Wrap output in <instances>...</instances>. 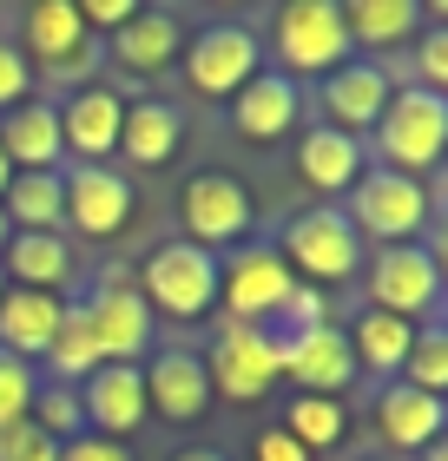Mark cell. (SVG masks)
<instances>
[{
    "label": "cell",
    "mask_w": 448,
    "mask_h": 461,
    "mask_svg": "<svg viewBox=\"0 0 448 461\" xmlns=\"http://www.w3.org/2000/svg\"><path fill=\"white\" fill-rule=\"evenodd\" d=\"M0 277L14 290H53L73 277V258H67V238L59 230H14L7 250H0Z\"/></svg>",
    "instance_id": "cell-25"
},
{
    "label": "cell",
    "mask_w": 448,
    "mask_h": 461,
    "mask_svg": "<svg viewBox=\"0 0 448 461\" xmlns=\"http://www.w3.org/2000/svg\"><path fill=\"white\" fill-rule=\"evenodd\" d=\"M7 178H14V165H7V158H0V192H7Z\"/></svg>",
    "instance_id": "cell-44"
},
{
    "label": "cell",
    "mask_w": 448,
    "mask_h": 461,
    "mask_svg": "<svg viewBox=\"0 0 448 461\" xmlns=\"http://www.w3.org/2000/svg\"><path fill=\"white\" fill-rule=\"evenodd\" d=\"M284 435H290L304 455L336 448V442H343V402H330V395H297L290 415H284Z\"/></svg>",
    "instance_id": "cell-31"
},
{
    "label": "cell",
    "mask_w": 448,
    "mask_h": 461,
    "mask_svg": "<svg viewBox=\"0 0 448 461\" xmlns=\"http://www.w3.org/2000/svg\"><path fill=\"white\" fill-rule=\"evenodd\" d=\"M178 59H185L191 93H205V99H238L251 79L264 73V47H258V33L238 27V20H218V27H205Z\"/></svg>",
    "instance_id": "cell-7"
},
{
    "label": "cell",
    "mask_w": 448,
    "mask_h": 461,
    "mask_svg": "<svg viewBox=\"0 0 448 461\" xmlns=\"http://www.w3.org/2000/svg\"><path fill=\"white\" fill-rule=\"evenodd\" d=\"M178 139H185V119L165 106V99H133L119 119V152L139 165V172H159L165 158L178 152Z\"/></svg>",
    "instance_id": "cell-26"
},
{
    "label": "cell",
    "mask_w": 448,
    "mask_h": 461,
    "mask_svg": "<svg viewBox=\"0 0 448 461\" xmlns=\"http://www.w3.org/2000/svg\"><path fill=\"white\" fill-rule=\"evenodd\" d=\"M290 270H284V258H277L270 244H244L238 258H218V303L231 310V323H258V330H270V317L284 310V297H290Z\"/></svg>",
    "instance_id": "cell-11"
},
{
    "label": "cell",
    "mask_w": 448,
    "mask_h": 461,
    "mask_svg": "<svg viewBox=\"0 0 448 461\" xmlns=\"http://www.w3.org/2000/svg\"><path fill=\"white\" fill-rule=\"evenodd\" d=\"M370 139H376L382 172L429 178L435 158H442V145H448V99L422 93V86H389V106L376 113Z\"/></svg>",
    "instance_id": "cell-1"
},
{
    "label": "cell",
    "mask_w": 448,
    "mask_h": 461,
    "mask_svg": "<svg viewBox=\"0 0 448 461\" xmlns=\"http://www.w3.org/2000/svg\"><path fill=\"white\" fill-rule=\"evenodd\" d=\"M442 422H448L442 395H422L409 383H389L376 395V429H382V442L396 455H422L429 442H442Z\"/></svg>",
    "instance_id": "cell-22"
},
{
    "label": "cell",
    "mask_w": 448,
    "mask_h": 461,
    "mask_svg": "<svg viewBox=\"0 0 448 461\" xmlns=\"http://www.w3.org/2000/svg\"><path fill=\"white\" fill-rule=\"evenodd\" d=\"M59 317H67V303L53 297V290H0V356H14V363H40L53 343Z\"/></svg>",
    "instance_id": "cell-20"
},
{
    "label": "cell",
    "mask_w": 448,
    "mask_h": 461,
    "mask_svg": "<svg viewBox=\"0 0 448 461\" xmlns=\"http://www.w3.org/2000/svg\"><path fill=\"white\" fill-rule=\"evenodd\" d=\"M205 375H211V395H224V402H264L277 383V330L224 323L205 356Z\"/></svg>",
    "instance_id": "cell-8"
},
{
    "label": "cell",
    "mask_w": 448,
    "mask_h": 461,
    "mask_svg": "<svg viewBox=\"0 0 448 461\" xmlns=\"http://www.w3.org/2000/svg\"><path fill=\"white\" fill-rule=\"evenodd\" d=\"M343 337H350V356H356V375H389L396 383L402 363H409V349H416V323L382 317V310H362Z\"/></svg>",
    "instance_id": "cell-27"
},
{
    "label": "cell",
    "mask_w": 448,
    "mask_h": 461,
    "mask_svg": "<svg viewBox=\"0 0 448 461\" xmlns=\"http://www.w3.org/2000/svg\"><path fill=\"white\" fill-rule=\"evenodd\" d=\"M409 47H416V86L448 99V27H429V33H416Z\"/></svg>",
    "instance_id": "cell-35"
},
{
    "label": "cell",
    "mask_w": 448,
    "mask_h": 461,
    "mask_svg": "<svg viewBox=\"0 0 448 461\" xmlns=\"http://www.w3.org/2000/svg\"><path fill=\"white\" fill-rule=\"evenodd\" d=\"M59 192H67V224L79 238H119L133 224V185L113 165H73L59 172Z\"/></svg>",
    "instance_id": "cell-15"
},
{
    "label": "cell",
    "mask_w": 448,
    "mask_h": 461,
    "mask_svg": "<svg viewBox=\"0 0 448 461\" xmlns=\"http://www.w3.org/2000/svg\"><path fill=\"white\" fill-rule=\"evenodd\" d=\"M7 238H14V224H7V218H0V250H7Z\"/></svg>",
    "instance_id": "cell-45"
},
{
    "label": "cell",
    "mask_w": 448,
    "mask_h": 461,
    "mask_svg": "<svg viewBox=\"0 0 448 461\" xmlns=\"http://www.w3.org/2000/svg\"><path fill=\"white\" fill-rule=\"evenodd\" d=\"M284 270L297 284H316V290H336L362 277V238L343 212H330V204H316V212H297L284 224Z\"/></svg>",
    "instance_id": "cell-3"
},
{
    "label": "cell",
    "mask_w": 448,
    "mask_h": 461,
    "mask_svg": "<svg viewBox=\"0 0 448 461\" xmlns=\"http://www.w3.org/2000/svg\"><path fill=\"white\" fill-rule=\"evenodd\" d=\"M139 375H145V415H159V422H198L211 409L205 356L191 349H159L152 363H139Z\"/></svg>",
    "instance_id": "cell-17"
},
{
    "label": "cell",
    "mask_w": 448,
    "mask_h": 461,
    "mask_svg": "<svg viewBox=\"0 0 448 461\" xmlns=\"http://www.w3.org/2000/svg\"><path fill=\"white\" fill-rule=\"evenodd\" d=\"M297 113H304V93H297V79H284V73H258V79L238 93V106H231V132L251 139V145H277V139H290Z\"/></svg>",
    "instance_id": "cell-21"
},
{
    "label": "cell",
    "mask_w": 448,
    "mask_h": 461,
    "mask_svg": "<svg viewBox=\"0 0 448 461\" xmlns=\"http://www.w3.org/2000/svg\"><path fill=\"white\" fill-rule=\"evenodd\" d=\"M59 461H133L125 442H105V435H73V442H59Z\"/></svg>",
    "instance_id": "cell-40"
},
{
    "label": "cell",
    "mask_w": 448,
    "mask_h": 461,
    "mask_svg": "<svg viewBox=\"0 0 448 461\" xmlns=\"http://www.w3.org/2000/svg\"><path fill=\"white\" fill-rule=\"evenodd\" d=\"M79 310H87L93 343H99L105 363H145V349H152V310H145L139 284L125 277V270H105L99 290Z\"/></svg>",
    "instance_id": "cell-12"
},
{
    "label": "cell",
    "mask_w": 448,
    "mask_h": 461,
    "mask_svg": "<svg viewBox=\"0 0 448 461\" xmlns=\"http://www.w3.org/2000/svg\"><path fill=\"white\" fill-rule=\"evenodd\" d=\"M40 363H47V383H67V389H79V383L105 363L99 343H93V323H87V310H79V303H67V317H59V330H53V343H47Z\"/></svg>",
    "instance_id": "cell-30"
},
{
    "label": "cell",
    "mask_w": 448,
    "mask_h": 461,
    "mask_svg": "<svg viewBox=\"0 0 448 461\" xmlns=\"http://www.w3.org/2000/svg\"><path fill=\"white\" fill-rule=\"evenodd\" d=\"M178 218H185V244L218 250V244H238L258 224V204H251V192L231 172H198L178 192Z\"/></svg>",
    "instance_id": "cell-10"
},
{
    "label": "cell",
    "mask_w": 448,
    "mask_h": 461,
    "mask_svg": "<svg viewBox=\"0 0 448 461\" xmlns=\"http://www.w3.org/2000/svg\"><path fill=\"white\" fill-rule=\"evenodd\" d=\"M343 33H350V47H409L422 33V7L416 0H350Z\"/></svg>",
    "instance_id": "cell-29"
},
{
    "label": "cell",
    "mask_w": 448,
    "mask_h": 461,
    "mask_svg": "<svg viewBox=\"0 0 448 461\" xmlns=\"http://www.w3.org/2000/svg\"><path fill=\"white\" fill-rule=\"evenodd\" d=\"M277 323H284V337H290V330L330 323V297H324L316 284H290V297H284V310H277Z\"/></svg>",
    "instance_id": "cell-36"
},
{
    "label": "cell",
    "mask_w": 448,
    "mask_h": 461,
    "mask_svg": "<svg viewBox=\"0 0 448 461\" xmlns=\"http://www.w3.org/2000/svg\"><path fill=\"white\" fill-rule=\"evenodd\" d=\"M422 461H448V448H442V442H429V448H422Z\"/></svg>",
    "instance_id": "cell-43"
},
{
    "label": "cell",
    "mask_w": 448,
    "mask_h": 461,
    "mask_svg": "<svg viewBox=\"0 0 448 461\" xmlns=\"http://www.w3.org/2000/svg\"><path fill=\"white\" fill-rule=\"evenodd\" d=\"M362 290H370V310L402 323H422L442 303V264L429 244H382L376 258H362Z\"/></svg>",
    "instance_id": "cell-5"
},
{
    "label": "cell",
    "mask_w": 448,
    "mask_h": 461,
    "mask_svg": "<svg viewBox=\"0 0 448 461\" xmlns=\"http://www.w3.org/2000/svg\"><path fill=\"white\" fill-rule=\"evenodd\" d=\"M27 86H33V67L20 59L14 40H0V113L20 106V99H27Z\"/></svg>",
    "instance_id": "cell-38"
},
{
    "label": "cell",
    "mask_w": 448,
    "mask_h": 461,
    "mask_svg": "<svg viewBox=\"0 0 448 461\" xmlns=\"http://www.w3.org/2000/svg\"><path fill=\"white\" fill-rule=\"evenodd\" d=\"M270 47H277V73L284 79H297V73L324 79V73H336L356 53L350 33H343V7H336V0H290V7H277Z\"/></svg>",
    "instance_id": "cell-4"
},
{
    "label": "cell",
    "mask_w": 448,
    "mask_h": 461,
    "mask_svg": "<svg viewBox=\"0 0 448 461\" xmlns=\"http://www.w3.org/2000/svg\"><path fill=\"white\" fill-rule=\"evenodd\" d=\"M277 375H290L304 395H330L343 402V389L356 383V356L343 323H316V330H277Z\"/></svg>",
    "instance_id": "cell-9"
},
{
    "label": "cell",
    "mask_w": 448,
    "mask_h": 461,
    "mask_svg": "<svg viewBox=\"0 0 448 461\" xmlns=\"http://www.w3.org/2000/svg\"><path fill=\"white\" fill-rule=\"evenodd\" d=\"M79 20H87V33H119L125 20L139 14V0H73Z\"/></svg>",
    "instance_id": "cell-39"
},
{
    "label": "cell",
    "mask_w": 448,
    "mask_h": 461,
    "mask_svg": "<svg viewBox=\"0 0 448 461\" xmlns=\"http://www.w3.org/2000/svg\"><path fill=\"white\" fill-rule=\"evenodd\" d=\"M178 53H185V20L172 7H139L113 33V59H119L125 73H165Z\"/></svg>",
    "instance_id": "cell-23"
},
{
    "label": "cell",
    "mask_w": 448,
    "mask_h": 461,
    "mask_svg": "<svg viewBox=\"0 0 448 461\" xmlns=\"http://www.w3.org/2000/svg\"><path fill=\"white\" fill-rule=\"evenodd\" d=\"M119 119L125 99L113 86H79L67 106H59V145L73 152V165H105L119 152Z\"/></svg>",
    "instance_id": "cell-18"
},
{
    "label": "cell",
    "mask_w": 448,
    "mask_h": 461,
    "mask_svg": "<svg viewBox=\"0 0 448 461\" xmlns=\"http://www.w3.org/2000/svg\"><path fill=\"white\" fill-rule=\"evenodd\" d=\"M33 389H40V375L27 363H14V356H0V435H7L14 422H27Z\"/></svg>",
    "instance_id": "cell-34"
},
{
    "label": "cell",
    "mask_w": 448,
    "mask_h": 461,
    "mask_svg": "<svg viewBox=\"0 0 448 461\" xmlns=\"http://www.w3.org/2000/svg\"><path fill=\"white\" fill-rule=\"evenodd\" d=\"M93 47H99V40L87 33V20H79L73 0H33V7L20 14V59H27V67L79 79L93 67Z\"/></svg>",
    "instance_id": "cell-13"
},
{
    "label": "cell",
    "mask_w": 448,
    "mask_h": 461,
    "mask_svg": "<svg viewBox=\"0 0 448 461\" xmlns=\"http://www.w3.org/2000/svg\"><path fill=\"white\" fill-rule=\"evenodd\" d=\"M0 158L14 172H59V158H67V145H59V106L27 93L20 106L0 113Z\"/></svg>",
    "instance_id": "cell-19"
},
{
    "label": "cell",
    "mask_w": 448,
    "mask_h": 461,
    "mask_svg": "<svg viewBox=\"0 0 448 461\" xmlns=\"http://www.w3.org/2000/svg\"><path fill=\"white\" fill-rule=\"evenodd\" d=\"M316 106H324V125H330V132L362 139V132L376 125V113L389 106V73H382V59H343L336 73H324Z\"/></svg>",
    "instance_id": "cell-16"
},
{
    "label": "cell",
    "mask_w": 448,
    "mask_h": 461,
    "mask_svg": "<svg viewBox=\"0 0 448 461\" xmlns=\"http://www.w3.org/2000/svg\"><path fill=\"white\" fill-rule=\"evenodd\" d=\"M297 172H304L310 192L343 198L350 185L370 172V158H362V139H343V132H330V125H310V132L297 139Z\"/></svg>",
    "instance_id": "cell-24"
},
{
    "label": "cell",
    "mask_w": 448,
    "mask_h": 461,
    "mask_svg": "<svg viewBox=\"0 0 448 461\" xmlns=\"http://www.w3.org/2000/svg\"><path fill=\"white\" fill-rule=\"evenodd\" d=\"M0 218H7L14 230H59V224H67L59 172H14L7 192H0Z\"/></svg>",
    "instance_id": "cell-28"
},
{
    "label": "cell",
    "mask_w": 448,
    "mask_h": 461,
    "mask_svg": "<svg viewBox=\"0 0 448 461\" xmlns=\"http://www.w3.org/2000/svg\"><path fill=\"white\" fill-rule=\"evenodd\" d=\"M396 383H409L422 395H448V330L442 323H416V349Z\"/></svg>",
    "instance_id": "cell-32"
},
{
    "label": "cell",
    "mask_w": 448,
    "mask_h": 461,
    "mask_svg": "<svg viewBox=\"0 0 448 461\" xmlns=\"http://www.w3.org/2000/svg\"><path fill=\"white\" fill-rule=\"evenodd\" d=\"M27 422H33L40 435H53V442H73V435H87V415H79V389H67V383H40V389H33Z\"/></svg>",
    "instance_id": "cell-33"
},
{
    "label": "cell",
    "mask_w": 448,
    "mask_h": 461,
    "mask_svg": "<svg viewBox=\"0 0 448 461\" xmlns=\"http://www.w3.org/2000/svg\"><path fill=\"white\" fill-rule=\"evenodd\" d=\"M0 290H7V277H0Z\"/></svg>",
    "instance_id": "cell-46"
},
{
    "label": "cell",
    "mask_w": 448,
    "mask_h": 461,
    "mask_svg": "<svg viewBox=\"0 0 448 461\" xmlns=\"http://www.w3.org/2000/svg\"><path fill=\"white\" fill-rule=\"evenodd\" d=\"M172 461H224V455H218V448H178Z\"/></svg>",
    "instance_id": "cell-42"
},
{
    "label": "cell",
    "mask_w": 448,
    "mask_h": 461,
    "mask_svg": "<svg viewBox=\"0 0 448 461\" xmlns=\"http://www.w3.org/2000/svg\"><path fill=\"white\" fill-rule=\"evenodd\" d=\"M0 461H59V442L40 435L33 422H14L7 435H0Z\"/></svg>",
    "instance_id": "cell-37"
},
{
    "label": "cell",
    "mask_w": 448,
    "mask_h": 461,
    "mask_svg": "<svg viewBox=\"0 0 448 461\" xmlns=\"http://www.w3.org/2000/svg\"><path fill=\"white\" fill-rule=\"evenodd\" d=\"M79 415H87V435H105V442L139 435L145 429V375H139V363H99L87 383H79Z\"/></svg>",
    "instance_id": "cell-14"
},
{
    "label": "cell",
    "mask_w": 448,
    "mask_h": 461,
    "mask_svg": "<svg viewBox=\"0 0 448 461\" xmlns=\"http://www.w3.org/2000/svg\"><path fill=\"white\" fill-rule=\"evenodd\" d=\"M258 461H310V455L297 448L284 429H264V435H258Z\"/></svg>",
    "instance_id": "cell-41"
},
{
    "label": "cell",
    "mask_w": 448,
    "mask_h": 461,
    "mask_svg": "<svg viewBox=\"0 0 448 461\" xmlns=\"http://www.w3.org/2000/svg\"><path fill=\"white\" fill-rule=\"evenodd\" d=\"M343 218L356 224V238H376V244H416L422 224H429V185L370 165V172L350 185V212H343Z\"/></svg>",
    "instance_id": "cell-6"
},
{
    "label": "cell",
    "mask_w": 448,
    "mask_h": 461,
    "mask_svg": "<svg viewBox=\"0 0 448 461\" xmlns=\"http://www.w3.org/2000/svg\"><path fill=\"white\" fill-rule=\"evenodd\" d=\"M139 297L145 310L159 317H178V323H205L218 310V250H198V244H159L152 258L139 264Z\"/></svg>",
    "instance_id": "cell-2"
}]
</instances>
